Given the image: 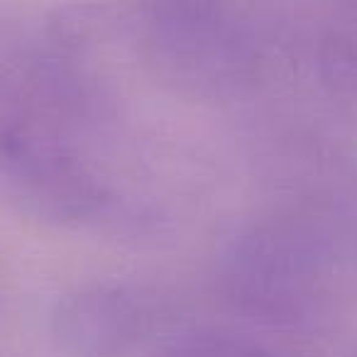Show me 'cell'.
Here are the masks:
<instances>
[{"label":"cell","instance_id":"6da1fadb","mask_svg":"<svg viewBox=\"0 0 357 357\" xmlns=\"http://www.w3.org/2000/svg\"><path fill=\"white\" fill-rule=\"evenodd\" d=\"M144 45L164 81L199 98H233L257 79V47L230 0H149Z\"/></svg>","mask_w":357,"mask_h":357},{"label":"cell","instance_id":"7a4b0ae2","mask_svg":"<svg viewBox=\"0 0 357 357\" xmlns=\"http://www.w3.org/2000/svg\"><path fill=\"white\" fill-rule=\"evenodd\" d=\"M328 243L311 225L274 218L240 233L220 259V289L240 313L294 326L316 311L326 291Z\"/></svg>","mask_w":357,"mask_h":357},{"label":"cell","instance_id":"3957f363","mask_svg":"<svg viewBox=\"0 0 357 357\" xmlns=\"http://www.w3.org/2000/svg\"><path fill=\"white\" fill-rule=\"evenodd\" d=\"M167 321V303L147 284L91 282L64 294L52 335L71 357H128Z\"/></svg>","mask_w":357,"mask_h":357},{"label":"cell","instance_id":"277c9868","mask_svg":"<svg viewBox=\"0 0 357 357\" xmlns=\"http://www.w3.org/2000/svg\"><path fill=\"white\" fill-rule=\"evenodd\" d=\"M0 199L20 213L59 225L86 223L108 208L98 178L35 132L0 142Z\"/></svg>","mask_w":357,"mask_h":357},{"label":"cell","instance_id":"5b68a950","mask_svg":"<svg viewBox=\"0 0 357 357\" xmlns=\"http://www.w3.org/2000/svg\"><path fill=\"white\" fill-rule=\"evenodd\" d=\"M321 76L333 93L357 98V47L340 35H333L321 47Z\"/></svg>","mask_w":357,"mask_h":357},{"label":"cell","instance_id":"8992f818","mask_svg":"<svg viewBox=\"0 0 357 357\" xmlns=\"http://www.w3.org/2000/svg\"><path fill=\"white\" fill-rule=\"evenodd\" d=\"M248 337L228 333H191L169 342L157 357H248Z\"/></svg>","mask_w":357,"mask_h":357},{"label":"cell","instance_id":"52a82bcc","mask_svg":"<svg viewBox=\"0 0 357 357\" xmlns=\"http://www.w3.org/2000/svg\"><path fill=\"white\" fill-rule=\"evenodd\" d=\"M27 132H35L32 130L30 110L22 103L20 96L13 91V86L0 81V142L20 137V135Z\"/></svg>","mask_w":357,"mask_h":357}]
</instances>
